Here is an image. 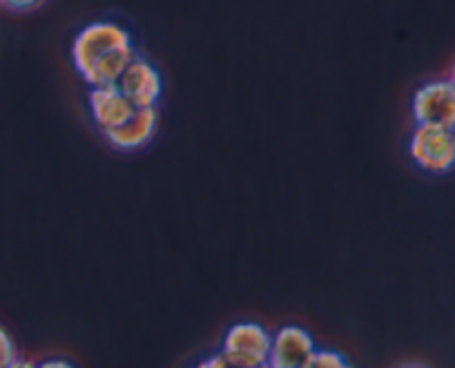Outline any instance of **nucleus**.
<instances>
[{
    "instance_id": "obj_1",
    "label": "nucleus",
    "mask_w": 455,
    "mask_h": 368,
    "mask_svg": "<svg viewBox=\"0 0 455 368\" xmlns=\"http://www.w3.org/2000/svg\"><path fill=\"white\" fill-rule=\"evenodd\" d=\"M72 65L90 87L116 85L137 56L134 38L114 20H94L78 29L72 41Z\"/></svg>"
},
{
    "instance_id": "obj_2",
    "label": "nucleus",
    "mask_w": 455,
    "mask_h": 368,
    "mask_svg": "<svg viewBox=\"0 0 455 368\" xmlns=\"http://www.w3.org/2000/svg\"><path fill=\"white\" fill-rule=\"evenodd\" d=\"M409 156L422 172L444 177L455 170V130L415 125L409 139Z\"/></svg>"
},
{
    "instance_id": "obj_3",
    "label": "nucleus",
    "mask_w": 455,
    "mask_h": 368,
    "mask_svg": "<svg viewBox=\"0 0 455 368\" xmlns=\"http://www.w3.org/2000/svg\"><path fill=\"white\" fill-rule=\"evenodd\" d=\"M273 335L257 322H239L228 328L221 341V353L230 366L259 368L268 366Z\"/></svg>"
},
{
    "instance_id": "obj_4",
    "label": "nucleus",
    "mask_w": 455,
    "mask_h": 368,
    "mask_svg": "<svg viewBox=\"0 0 455 368\" xmlns=\"http://www.w3.org/2000/svg\"><path fill=\"white\" fill-rule=\"evenodd\" d=\"M415 125L455 130V85L451 81L424 83L411 100Z\"/></svg>"
},
{
    "instance_id": "obj_5",
    "label": "nucleus",
    "mask_w": 455,
    "mask_h": 368,
    "mask_svg": "<svg viewBox=\"0 0 455 368\" xmlns=\"http://www.w3.org/2000/svg\"><path fill=\"white\" fill-rule=\"evenodd\" d=\"M119 90L130 99L134 108H156L164 94V78L161 72L143 56H134L132 63L125 68L119 78Z\"/></svg>"
},
{
    "instance_id": "obj_6",
    "label": "nucleus",
    "mask_w": 455,
    "mask_h": 368,
    "mask_svg": "<svg viewBox=\"0 0 455 368\" xmlns=\"http://www.w3.org/2000/svg\"><path fill=\"white\" fill-rule=\"evenodd\" d=\"M315 340L306 328L283 326L273 335L270 344V368H306L315 353Z\"/></svg>"
},
{
    "instance_id": "obj_7",
    "label": "nucleus",
    "mask_w": 455,
    "mask_h": 368,
    "mask_svg": "<svg viewBox=\"0 0 455 368\" xmlns=\"http://www.w3.org/2000/svg\"><path fill=\"white\" fill-rule=\"evenodd\" d=\"M156 128H159V112H156V108H137L128 121H124L112 130H105L100 134L116 150L137 152L155 139Z\"/></svg>"
},
{
    "instance_id": "obj_8",
    "label": "nucleus",
    "mask_w": 455,
    "mask_h": 368,
    "mask_svg": "<svg viewBox=\"0 0 455 368\" xmlns=\"http://www.w3.org/2000/svg\"><path fill=\"white\" fill-rule=\"evenodd\" d=\"M87 108H90L92 121L100 132L112 130L132 116L134 108L128 96L119 90V85H100L90 87L87 94Z\"/></svg>"
},
{
    "instance_id": "obj_9",
    "label": "nucleus",
    "mask_w": 455,
    "mask_h": 368,
    "mask_svg": "<svg viewBox=\"0 0 455 368\" xmlns=\"http://www.w3.org/2000/svg\"><path fill=\"white\" fill-rule=\"evenodd\" d=\"M348 359L341 353L331 348H315L313 357L308 359V366L306 368H348Z\"/></svg>"
},
{
    "instance_id": "obj_10",
    "label": "nucleus",
    "mask_w": 455,
    "mask_h": 368,
    "mask_svg": "<svg viewBox=\"0 0 455 368\" xmlns=\"http://www.w3.org/2000/svg\"><path fill=\"white\" fill-rule=\"evenodd\" d=\"M19 366V357H16V348L12 337L7 335L5 328H0V368Z\"/></svg>"
},
{
    "instance_id": "obj_11",
    "label": "nucleus",
    "mask_w": 455,
    "mask_h": 368,
    "mask_svg": "<svg viewBox=\"0 0 455 368\" xmlns=\"http://www.w3.org/2000/svg\"><path fill=\"white\" fill-rule=\"evenodd\" d=\"M45 5V0H0V7L16 12V14H29Z\"/></svg>"
},
{
    "instance_id": "obj_12",
    "label": "nucleus",
    "mask_w": 455,
    "mask_h": 368,
    "mask_svg": "<svg viewBox=\"0 0 455 368\" xmlns=\"http://www.w3.org/2000/svg\"><path fill=\"white\" fill-rule=\"evenodd\" d=\"M199 366L201 368H223V366H230V362H228L226 355H223L221 350H219V353L212 355V357L204 359V362H201Z\"/></svg>"
},
{
    "instance_id": "obj_13",
    "label": "nucleus",
    "mask_w": 455,
    "mask_h": 368,
    "mask_svg": "<svg viewBox=\"0 0 455 368\" xmlns=\"http://www.w3.org/2000/svg\"><path fill=\"white\" fill-rule=\"evenodd\" d=\"M43 366H69L68 362H45Z\"/></svg>"
},
{
    "instance_id": "obj_14",
    "label": "nucleus",
    "mask_w": 455,
    "mask_h": 368,
    "mask_svg": "<svg viewBox=\"0 0 455 368\" xmlns=\"http://www.w3.org/2000/svg\"><path fill=\"white\" fill-rule=\"evenodd\" d=\"M449 81L453 83V85H455V63H453V68H451V76H449Z\"/></svg>"
}]
</instances>
